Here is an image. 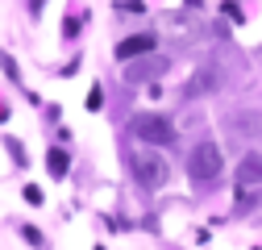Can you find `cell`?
<instances>
[{
    "label": "cell",
    "mask_w": 262,
    "mask_h": 250,
    "mask_svg": "<svg viewBox=\"0 0 262 250\" xmlns=\"http://www.w3.org/2000/svg\"><path fill=\"white\" fill-rule=\"evenodd\" d=\"M100 100H104V92H100V84H96V88H92V92H88V109H92V113H96V109H100Z\"/></svg>",
    "instance_id": "8fae6325"
},
{
    "label": "cell",
    "mask_w": 262,
    "mask_h": 250,
    "mask_svg": "<svg viewBox=\"0 0 262 250\" xmlns=\"http://www.w3.org/2000/svg\"><path fill=\"white\" fill-rule=\"evenodd\" d=\"M25 200H29V204H42V187H34V183H25Z\"/></svg>",
    "instance_id": "7c38bea8"
},
{
    "label": "cell",
    "mask_w": 262,
    "mask_h": 250,
    "mask_svg": "<svg viewBox=\"0 0 262 250\" xmlns=\"http://www.w3.org/2000/svg\"><path fill=\"white\" fill-rule=\"evenodd\" d=\"M187 175L195 183H212L221 175V146L216 142H195L187 150Z\"/></svg>",
    "instance_id": "6da1fadb"
},
{
    "label": "cell",
    "mask_w": 262,
    "mask_h": 250,
    "mask_svg": "<svg viewBox=\"0 0 262 250\" xmlns=\"http://www.w3.org/2000/svg\"><path fill=\"white\" fill-rule=\"evenodd\" d=\"M187 5H191V9H200V0H187Z\"/></svg>",
    "instance_id": "4fadbf2b"
},
{
    "label": "cell",
    "mask_w": 262,
    "mask_h": 250,
    "mask_svg": "<svg viewBox=\"0 0 262 250\" xmlns=\"http://www.w3.org/2000/svg\"><path fill=\"white\" fill-rule=\"evenodd\" d=\"M158 46V38L154 34H134V38H125V42H117V58L125 62V58H138V54H150Z\"/></svg>",
    "instance_id": "5b68a950"
},
{
    "label": "cell",
    "mask_w": 262,
    "mask_h": 250,
    "mask_svg": "<svg viewBox=\"0 0 262 250\" xmlns=\"http://www.w3.org/2000/svg\"><path fill=\"white\" fill-rule=\"evenodd\" d=\"M129 167H134V175H138L142 187H162V183H167V175H171V167L162 163L158 154H150V150H138L134 159H129Z\"/></svg>",
    "instance_id": "3957f363"
},
{
    "label": "cell",
    "mask_w": 262,
    "mask_h": 250,
    "mask_svg": "<svg viewBox=\"0 0 262 250\" xmlns=\"http://www.w3.org/2000/svg\"><path fill=\"white\" fill-rule=\"evenodd\" d=\"M129 134L138 142H150V146H171L175 142V125L167 117H158V113H138L129 121Z\"/></svg>",
    "instance_id": "7a4b0ae2"
},
{
    "label": "cell",
    "mask_w": 262,
    "mask_h": 250,
    "mask_svg": "<svg viewBox=\"0 0 262 250\" xmlns=\"http://www.w3.org/2000/svg\"><path fill=\"white\" fill-rule=\"evenodd\" d=\"M237 183L242 187H258L262 183V150H250L246 159L237 163Z\"/></svg>",
    "instance_id": "8992f818"
},
{
    "label": "cell",
    "mask_w": 262,
    "mask_h": 250,
    "mask_svg": "<svg viewBox=\"0 0 262 250\" xmlns=\"http://www.w3.org/2000/svg\"><path fill=\"white\" fill-rule=\"evenodd\" d=\"M229 134H237V138H262V113L258 109H233V113H229Z\"/></svg>",
    "instance_id": "277c9868"
},
{
    "label": "cell",
    "mask_w": 262,
    "mask_h": 250,
    "mask_svg": "<svg viewBox=\"0 0 262 250\" xmlns=\"http://www.w3.org/2000/svg\"><path fill=\"white\" fill-rule=\"evenodd\" d=\"M5 142H9V154H13L21 167H25V150H21V142H17V138H5Z\"/></svg>",
    "instance_id": "30bf717a"
},
{
    "label": "cell",
    "mask_w": 262,
    "mask_h": 250,
    "mask_svg": "<svg viewBox=\"0 0 262 250\" xmlns=\"http://www.w3.org/2000/svg\"><path fill=\"white\" fill-rule=\"evenodd\" d=\"M208 88H216V71H200V79L187 84V96H200V92H208Z\"/></svg>",
    "instance_id": "ba28073f"
},
{
    "label": "cell",
    "mask_w": 262,
    "mask_h": 250,
    "mask_svg": "<svg viewBox=\"0 0 262 250\" xmlns=\"http://www.w3.org/2000/svg\"><path fill=\"white\" fill-rule=\"evenodd\" d=\"M21 234H25V242H29V246H38V250L46 246V238H42V230H34V225H21Z\"/></svg>",
    "instance_id": "9c48e42d"
},
{
    "label": "cell",
    "mask_w": 262,
    "mask_h": 250,
    "mask_svg": "<svg viewBox=\"0 0 262 250\" xmlns=\"http://www.w3.org/2000/svg\"><path fill=\"white\" fill-rule=\"evenodd\" d=\"M67 163H71V159H67V150H54V146H50L46 167H50V175H54V179H62V175H67Z\"/></svg>",
    "instance_id": "52a82bcc"
}]
</instances>
